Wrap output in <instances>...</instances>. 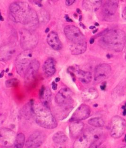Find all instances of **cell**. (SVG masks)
Segmentation results:
<instances>
[{"mask_svg":"<svg viewBox=\"0 0 126 148\" xmlns=\"http://www.w3.org/2000/svg\"><path fill=\"white\" fill-rule=\"evenodd\" d=\"M9 14L13 21L23 25L27 29L34 31L38 26V14L27 3L24 1L12 3L9 5Z\"/></svg>","mask_w":126,"mask_h":148,"instance_id":"cell-1","label":"cell"},{"mask_svg":"<svg viewBox=\"0 0 126 148\" xmlns=\"http://www.w3.org/2000/svg\"><path fill=\"white\" fill-rule=\"evenodd\" d=\"M64 32L71 54L78 55L86 51L87 48L86 37L79 28L73 25H68L65 27Z\"/></svg>","mask_w":126,"mask_h":148,"instance_id":"cell-2","label":"cell"},{"mask_svg":"<svg viewBox=\"0 0 126 148\" xmlns=\"http://www.w3.org/2000/svg\"><path fill=\"white\" fill-rule=\"evenodd\" d=\"M126 43L125 32L120 29L105 32L99 40L100 45L102 47L116 52L122 51Z\"/></svg>","mask_w":126,"mask_h":148,"instance_id":"cell-3","label":"cell"},{"mask_svg":"<svg viewBox=\"0 0 126 148\" xmlns=\"http://www.w3.org/2000/svg\"><path fill=\"white\" fill-rule=\"evenodd\" d=\"M33 115L36 123L46 129H54L57 127V121L52 114L49 107L42 103L34 104L33 102Z\"/></svg>","mask_w":126,"mask_h":148,"instance_id":"cell-4","label":"cell"},{"mask_svg":"<svg viewBox=\"0 0 126 148\" xmlns=\"http://www.w3.org/2000/svg\"><path fill=\"white\" fill-rule=\"evenodd\" d=\"M20 46L24 51H28L34 49L38 43L39 38L34 31L27 29L20 30Z\"/></svg>","mask_w":126,"mask_h":148,"instance_id":"cell-5","label":"cell"},{"mask_svg":"<svg viewBox=\"0 0 126 148\" xmlns=\"http://www.w3.org/2000/svg\"><path fill=\"white\" fill-rule=\"evenodd\" d=\"M34 59L30 50L24 51L19 54L16 59L17 72L20 76L24 77L27 69Z\"/></svg>","mask_w":126,"mask_h":148,"instance_id":"cell-6","label":"cell"},{"mask_svg":"<svg viewBox=\"0 0 126 148\" xmlns=\"http://www.w3.org/2000/svg\"><path fill=\"white\" fill-rule=\"evenodd\" d=\"M126 121L119 116H115L111 123V135L114 138L122 136L126 130Z\"/></svg>","mask_w":126,"mask_h":148,"instance_id":"cell-7","label":"cell"},{"mask_svg":"<svg viewBox=\"0 0 126 148\" xmlns=\"http://www.w3.org/2000/svg\"><path fill=\"white\" fill-rule=\"evenodd\" d=\"M17 135L13 131L9 128H2L0 130L1 145L5 147H12L15 143Z\"/></svg>","mask_w":126,"mask_h":148,"instance_id":"cell-8","label":"cell"},{"mask_svg":"<svg viewBox=\"0 0 126 148\" xmlns=\"http://www.w3.org/2000/svg\"><path fill=\"white\" fill-rule=\"evenodd\" d=\"M72 91L68 87L60 89L55 96V101L59 105H71L73 102Z\"/></svg>","mask_w":126,"mask_h":148,"instance_id":"cell-9","label":"cell"},{"mask_svg":"<svg viewBox=\"0 0 126 148\" xmlns=\"http://www.w3.org/2000/svg\"><path fill=\"white\" fill-rule=\"evenodd\" d=\"M111 66L107 64H101L95 67L94 73V82H101L108 78L111 74Z\"/></svg>","mask_w":126,"mask_h":148,"instance_id":"cell-10","label":"cell"},{"mask_svg":"<svg viewBox=\"0 0 126 148\" xmlns=\"http://www.w3.org/2000/svg\"><path fill=\"white\" fill-rule=\"evenodd\" d=\"M46 135L43 132L36 131L29 137L25 143L26 148H38L46 140Z\"/></svg>","mask_w":126,"mask_h":148,"instance_id":"cell-11","label":"cell"},{"mask_svg":"<svg viewBox=\"0 0 126 148\" xmlns=\"http://www.w3.org/2000/svg\"><path fill=\"white\" fill-rule=\"evenodd\" d=\"M91 114V109L88 105L83 104L74 112L70 121L72 122L80 121L87 119Z\"/></svg>","mask_w":126,"mask_h":148,"instance_id":"cell-12","label":"cell"},{"mask_svg":"<svg viewBox=\"0 0 126 148\" xmlns=\"http://www.w3.org/2000/svg\"><path fill=\"white\" fill-rule=\"evenodd\" d=\"M40 67V63L36 59H34L27 70L24 76L26 83H30L35 79Z\"/></svg>","mask_w":126,"mask_h":148,"instance_id":"cell-13","label":"cell"},{"mask_svg":"<svg viewBox=\"0 0 126 148\" xmlns=\"http://www.w3.org/2000/svg\"><path fill=\"white\" fill-rule=\"evenodd\" d=\"M16 52L15 46L11 44L4 45L1 46L0 50L1 61H6L12 58Z\"/></svg>","mask_w":126,"mask_h":148,"instance_id":"cell-14","label":"cell"},{"mask_svg":"<svg viewBox=\"0 0 126 148\" xmlns=\"http://www.w3.org/2000/svg\"><path fill=\"white\" fill-rule=\"evenodd\" d=\"M47 42L53 49L56 51L61 50L62 47V42L59 39L58 34L54 31H52L48 35Z\"/></svg>","mask_w":126,"mask_h":148,"instance_id":"cell-15","label":"cell"},{"mask_svg":"<svg viewBox=\"0 0 126 148\" xmlns=\"http://www.w3.org/2000/svg\"><path fill=\"white\" fill-rule=\"evenodd\" d=\"M118 4V1H107L103 9V12L105 16L110 17L114 15L117 11Z\"/></svg>","mask_w":126,"mask_h":148,"instance_id":"cell-16","label":"cell"},{"mask_svg":"<svg viewBox=\"0 0 126 148\" xmlns=\"http://www.w3.org/2000/svg\"><path fill=\"white\" fill-rule=\"evenodd\" d=\"M43 69L44 74L47 77H50L54 75L56 71L54 59L52 58H48L43 65Z\"/></svg>","mask_w":126,"mask_h":148,"instance_id":"cell-17","label":"cell"},{"mask_svg":"<svg viewBox=\"0 0 126 148\" xmlns=\"http://www.w3.org/2000/svg\"><path fill=\"white\" fill-rule=\"evenodd\" d=\"M39 95L41 103L46 106L49 107L52 101V92L50 88L42 86Z\"/></svg>","mask_w":126,"mask_h":148,"instance_id":"cell-18","label":"cell"},{"mask_svg":"<svg viewBox=\"0 0 126 148\" xmlns=\"http://www.w3.org/2000/svg\"><path fill=\"white\" fill-rule=\"evenodd\" d=\"M84 127V123L76 121L71 123L70 125V132L71 136L73 138H78L81 135Z\"/></svg>","mask_w":126,"mask_h":148,"instance_id":"cell-19","label":"cell"},{"mask_svg":"<svg viewBox=\"0 0 126 148\" xmlns=\"http://www.w3.org/2000/svg\"><path fill=\"white\" fill-rule=\"evenodd\" d=\"M99 93L97 89L93 87H89L84 90L81 93L82 98L84 101L94 100L98 97Z\"/></svg>","mask_w":126,"mask_h":148,"instance_id":"cell-20","label":"cell"},{"mask_svg":"<svg viewBox=\"0 0 126 148\" xmlns=\"http://www.w3.org/2000/svg\"><path fill=\"white\" fill-rule=\"evenodd\" d=\"M72 69L73 71L76 72V77H78V79L81 82L84 83H88L91 81L92 75L91 73L89 72L81 70L80 69H76L74 68Z\"/></svg>","mask_w":126,"mask_h":148,"instance_id":"cell-21","label":"cell"},{"mask_svg":"<svg viewBox=\"0 0 126 148\" xmlns=\"http://www.w3.org/2000/svg\"><path fill=\"white\" fill-rule=\"evenodd\" d=\"M102 4V1H83V7L86 11H95L98 10Z\"/></svg>","mask_w":126,"mask_h":148,"instance_id":"cell-22","label":"cell"},{"mask_svg":"<svg viewBox=\"0 0 126 148\" xmlns=\"http://www.w3.org/2000/svg\"><path fill=\"white\" fill-rule=\"evenodd\" d=\"M60 107V109H59L58 111L55 112V115L59 119L62 120L65 119L70 112L72 110V107L71 105H59Z\"/></svg>","mask_w":126,"mask_h":148,"instance_id":"cell-23","label":"cell"},{"mask_svg":"<svg viewBox=\"0 0 126 148\" xmlns=\"http://www.w3.org/2000/svg\"><path fill=\"white\" fill-rule=\"evenodd\" d=\"M89 140L87 136L84 134L76 138L74 141L73 148H86L88 144Z\"/></svg>","mask_w":126,"mask_h":148,"instance_id":"cell-24","label":"cell"},{"mask_svg":"<svg viewBox=\"0 0 126 148\" xmlns=\"http://www.w3.org/2000/svg\"><path fill=\"white\" fill-rule=\"evenodd\" d=\"M52 140L56 144H62L66 143L68 137L65 133L63 132L59 131L57 132L52 137Z\"/></svg>","mask_w":126,"mask_h":148,"instance_id":"cell-25","label":"cell"},{"mask_svg":"<svg viewBox=\"0 0 126 148\" xmlns=\"http://www.w3.org/2000/svg\"><path fill=\"white\" fill-rule=\"evenodd\" d=\"M25 141V136L22 133L17 135L16 138L12 148H23Z\"/></svg>","mask_w":126,"mask_h":148,"instance_id":"cell-26","label":"cell"},{"mask_svg":"<svg viewBox=\"0 0 126 148\" xmlns=\"http://www.w3.org/2000/svg\"><path fill=\"white\" fill-rule=\"evenodd\" d=\"M88 123L90 125L97 128L103 127L105 124V121L101 117L92 118L88 120Z\"/></svg>","mask_w":126,"mask_h":148,"instance_id":"cell-27","label":"cell"},{"mask_svg":"<svg viewBox=\"0 0 126 148\" xmlns=\"http://www.w3.org/2000/svg\"><path fill=\"white\" fill-rule=\"evenodd\" d=\"M19 81L16 78H12L6 81L5 85L7 87H13L17 85Z\"/></svg>","mask_w":126,"mask_h":148,"instance_id":"cell-28","label":"cell"},{"mask_svg":"<svg viewBox=\"0 0 126 148\" xmlns=\"http://www.w3.org/2000/svg\"><path fill=\"white\" fill-rule=\"evenodd\" d=\"M102 142H103V139L94 141L90 144V147L89 148H98L102 144Z\"/></svg>","mask_w":126,"mask_h":148,"instance_id":"cell-29","label":"cell"},{"mask_svg":"<svg viewBox=\"0 0 126 148\" xmlns=\"http://www.w3.org/2000/svg\"><path fill=\"white\" fill-rule=\"evenodd\" d=\"M75 1V0H70V1H68L67 0V1H66L65 3H66L67 5L70 6L72 4H73Z\"/></svg>","mask_w":126,"mask_h":148,"instance_id":"cell-30","label":"cell"},{"mask_svg":"<svg viewBox=\"0 0 126 148\" xmlns=\"http://www.w3.org/2000/svg\"><path fill=\"white\" fill-rule=\"evenodd\" d=\"M122 16L124 19H125L126 20V7H125V9L122 11Z\"/></svg>","mask_w":126,"mask_h":148,"instance_id":"cell-31","label":"cell"},{"mask_svg":"<svg viewBox=\"0 0 126 148\" xmlns=\"http://www.w3.org/2000/svg\"><path fill=\"white\" fill-rule=\"evenodd\" d=\"M52 88L54 90H56L57 88V85L55 82L52 83Z\"/></svg>","mask_w":126,"mask_h":148,"instance_id":"cell-32","label":"cell"},{"mask_svg":"<svg viewBox=\"0 0 126 148\" xmlns=\"http://www.w3.org/2000/svg\"><path fill=\"white\" fill-rule=\"evenodd\" d=\"M66 20H67V21L68 22H72V20L71 19H70V17H68V15H66L65 17Z\"/></svg>","mask_w":126,"mask_h":148,"instance_id":"cell-33","label":"cell"},{"mask_svg":"<svg viewBox=\"0 0 126 148\" xmlns=\"http://www.w3.org/2000/svg\"><path fill=\"white\" fill-rule=\"evenodd\" d=\"M106 88V85L105 84H103L101 85V89H102V90H104Z\"/></svg>","mask_w":126,"mask_h":148,"instance_id":"cell-34","label":"cell"},{"mask_svg":"<svg viewBox=\"0 0 126 148\" xmlns=\"http://www.w3.org/2000/svg\"><path fill=\"white\" fill-rule=\"evenodd\" d=\"M4 70H3L2 72H1V75H0V77H1V78H2L3 77V76L4 75Z\"/></svg>","mask_w":126,"mask_h":148,"instance_id":"cell-35","label":"cell"},{"mask_svg":"<svg viewBox=\"0 0 126 148\" xmlns=\"http://www.w3.org/2000/svg\"><path fill=\"white\" fill-rule=\"evenodd\" d=\"M94 38H91V39H90V44H92V43H94Z\"/></svg>","mask_w":126,"mask_h":148,"instance_id":"cell-36","label":"cell"},{"mask_svg":"<svg viewBox=\"0 0 126 148\" xmlns=\"http://www.w3.org/2000/svg\"><path fill=\"white\" fill-rule=\"evenodd\" d=\"M76 12H78V13L80 14L81 11L80 9H76Z\"/></svg>","mask_w":126,"mask_h":148,"instance_id":"cell-37","label":"cell"},{"mask_svg":"<svg viewBox=\"0 0 126 148\" xmlns=\"http://www.w3.org/2000/svg\"><path fill=\"white\" fill-rule=\"evenodd\" d=\"M60 80V78H59V77H57V78H56V79H55V81L56 82H58Z\"/></svg>","mask_w":126,"mask_h":148,"instance_id":"cell-38","label":"cell"},{"mask_svg":"<svg viewBox=\"0 0 126 148\" xmlns=\"http://www.w3.org/2000/svg\"><path fill=\"white\" fill-rule=\"evenodd\" d=\"M50 31V29L49 28H47L46 29V31H45V32L46 33H48L49 32V31Z\"/></svg>","mask_w":126,"mask_h":148,"instance_id":"cell-39","label":"cell"},{"mask_svg":"<svg viewBox=\"0 0 126 148\" xmlns=\"http://www.w3.org/2000/svg\"><path fill=\"white\" fill-rule=\"evenodd\" d=\"M123 114L124 116H126V109H125L123 113Z\"/></svg>","mask_w":126,"mask_h":148,"instance_id":"cell-40","label":"cell"},{"mask_svg":"<svg viewBox=\"0 0 126 148\" xmlns=\"http://www.w3.org/2000/svg\"><path fill=\"white\" fill-rule=\"evenodd\" d=\"M95 28V27H94V26H91L90 27V29H94V28Z\"/></svg>","mask_w":126,"mask_h":148,"instance_id":"cell-41","label":"cell"},{"mask_svg":"<svg viewBox=\"0 0 126 148\" xmlns=\"http://www.w3.org/2000/svg\"><path fill=\"white\" fill-rule=\"evenodd\" d=\"M80 24L81 26H82V27H84V28H85V27H84V25L83 24H82V23H80Z\"/></svg>","mask_w":126,"mask_h":148,"instance_id":"cell-42","label":"cell"},{"mask_svg":"<svg viewBox=\"0 0 126 148\" xmlns=\"http://www.w3.org/2000/svg\"><path fill=\"white\" fill-rule=\"evenodd\" d=\"M82 20V16H80V18H79V21H81Z\"/></svg>","mask_w":126,"mask_h":148,"instance_id":"cell-43","label":"cell"},{"mask_svg":"<svg viewBox=\"0 0 126 148\" xmlns=\"http://www.w3.org/2000/svg\"><path fill=\"white\" fill-rule=\"evenodd\" d=\"M95 26H99V24L98 23H95Z\"/></svg>","mask_w":126,"mask_h":148,"instance_id":"cell-44","label":"cell"},{"mask_svg":"<svg viewBox=\"0 0 126 148\" xmlns=\"http://www.w3.org/2000/svg\"><path fill=\"white\" fill-rule=\"evenodd\" d=\"M97 30H98V29H97L96 30H95V31H93V32L92 33H94H94H95V32H97Z\"/></svg>","mask_w":126,"mask_h":148,"instance_id":"cell-45","label":"cell"},{"mask_svg":"<svg viewBox=\"0 0 126 148\" xmlns=\"http://www.w3.org/2000/svg\"><path fill=\"white\" fill-rule=\"evenodd\" d=\"M1 21H3V17H2V16H1Z\"/></svg>","mask_w":126,"mask_h":148,"instance_id":"cell-46","label":"cell"},{"mask_svg":"<svg viewBox=\"0 0 126 148\" xmlns=\"http://www.w3.org/2000/svg\"><path fill=\"white\" fill-rule=\"evenodd\" d=\"M121 148H126V146H124V147H122Z\"/></svg>","mask_w":126,"mask_h":148,"instance_id":"cell-47","label":"cell"},{"mask_svg":"<svg viewBox=\"0 0 126 148\" xmlns=\"http://www.w3.org/2000/svg\"><path fill=\"white\" fill-rule=\"evenodd\" d=\"M125 141H126V136H125Z\"/></svg>","mask_w":126,"mask_h":148,"instance_id":"cell-48","label":"cell"},{"mask_svg":"<svg viewBox=\"0 0 126 148\" xmlns=\"http://www.w3.org/2000/svg\"><path fill=\"white\" fill-rule=\"evenodd\" d=\"M8 71H9V69H7V70H6V72H7Z\"/></svg>","mask_w":126,"mask_h":148,"instance_id":"cell-49","label":"cell"},{"mask_svg":"<svg viewBox=\"0 0 126 148\" xmlns=\"http://www.w3.org/2000/svg\"></svg>","mask_w":126,"mask_h":148,"instance_id":"cell-50","label":"cell"},{"mask_svg":"<svg viewBox=\"0 0 126 148\" xmlns=\"http://www.w3.org/2000/svg\"></svg>","mask_w":126,"mask_h":148,"instance_id":"cell-51","label":"cell"}]
</instances>
